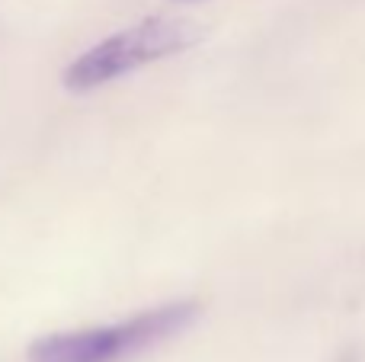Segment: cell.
<instances>
[{"instance_id": "cell-1", "label": "cell", "mask_w": 365, "mask_h": 362, "mask_svg": "<svg viewBox=\"0 0 365 362\" xmlns=\"http://www.w3.org/2000/svg\"><path fill=\"white\" fill-rule=\"evenodd\" d=\"M195 314H199L195 301H173L135 314L122 324L48 333L29 346V362H122L160 340H170Z\"/></svg>"}, {"instance_id": "cell-2", "label": "cell", "mask_w": 365, "mask_h": 362, "mask_svg": "<svg viewBox=\"0 0 365 362\" xmlns=\"http://www.w3.org/2000/svg\"><path fill=\"white\" fill-rule=\"evenodd\" d=\"M202 38V26L182 16H151L138 26H128L125 32L103 38L100 45L87 48L68 71L64 87L68 90H96L109 81L132 74L151 61H160L167 55L189 48Z\"/></svg>"}]
</instances>
